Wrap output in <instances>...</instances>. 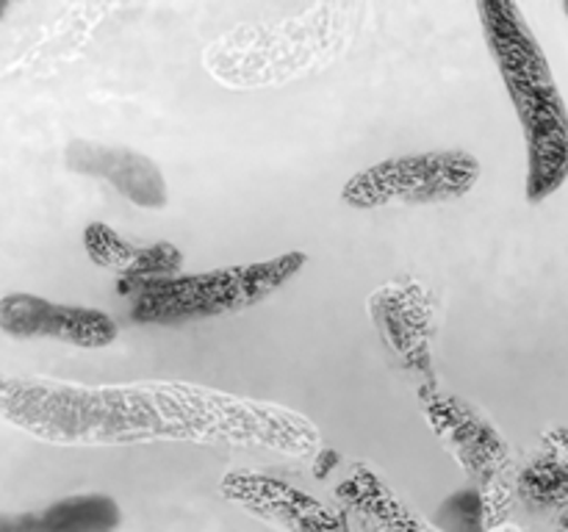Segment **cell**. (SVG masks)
Segmentation results:
<instances>
[{
	"label": "cell",
	"instance_id": "6da1fadb",
	"mask_svg": "<svg viewBox=\"0 0 568 532\" xmlns=\"http://www.w3.org/2000/svg\"><path fill=\"white\" fill-rule=\"evenodd\" d=\"M497 70L527 144V200L541 203L568 181V111L547 53L516 3L477 6Z\"/></svg>",
	"mask_w": 568,
	"mask_h": 532
},
{
	"label": "cell",
	"instance_id": "7a4b0ae2",
	"mask_svg": "<svg viewBox=\"0 0 568 532\" xmlns=\"http://www.w3.org/2000/svg\"><path fill=\"white\" fill-rule=\"evenodd\" d=\"M303 253H283L270 260L225 269L175 275L161 280H120L116 291L131 297V319L142 325H178L189 319L233 314L258 305L286 286L305 266Z\"/></svg>",
	"mask_w": 568,
	"mask_h": 532
},
{
	"label": "cell",
	"instance_id": "3957f363",
	"mask_svg": "<svg viewBox=\"0 0 568 532\" xmlns=\"http://www.w3.org/2000/svg\"><path fill=\"white\" fill-rule=\"evenodd\" d=\"M480 181L475 155L460 150L416 153L381 161L349 177L342 200L353 208H383V205H425L458 200Z\"/></svg>",
	"mask_w": 568,
	"mask_h": 532
},
{
	"label": "cell",
	"instance_id": "277c9868",
	"mask_svg": "<svg viewBox=\"0 0 568 532\" xmlns=\"http://www.w3.org/2000/svg\"><path fill=\"white\" fill-rule=\"evenodd\" d=\"M0 330L14 338H53L100 349L116 338V321L98 308L50 303L37 294H9L0 299Z\"/></svg>",
	"mask_w": 568,
	"mask_h": 532
},
{
	"label": "cell",
	"instance_id": "5b68a950",
	"mask_svg": "<svg viewBox=\"0 0 568 532\" xmlns=\"http://www.w3.org/2000/svg\"><path fill=\"white\" fill-rule=\"evenodd\" d=\"M67 166L78 175L100 177L111 183L128 203L139 208H164L170 192L159 166L148 155L131 147H111V144L72 142L64 153Z\"/></svg>",
	"mask_w": 568,
	"mask_h": 532
},
{
	"label": "cell",
	"instance_id": "8992f818",
	"mask_svg": "<svg viewBox=\"0 0 568 532\" xmlns=\"http://www.w3.org/2000/svg\"><path fill=\"white\" fill-rule=\"evenodd\" d=\"M83 247L87 255L103 269L120 275V280H161L175 277L183 264V255L175 244H133L122 238L114 227L103 222H92L83 231Z\"/></svg>",
	"mask_w": 568,
	"mask_h": 532
},
{
	"label": "cell",
	"instance_id": "52a82bcc",
	"mask_svg": "<svg viewBox=\"0 0 568 532\" xmlns=\"http://www.w3.org/2000/svg\"><path fill=\"white\" fill-rule=\"evenodd\" d=\"M120 508L103 493H83L53 502L42 513L0 515V532H111Z\"/></svg>",
	"mask_w": 568,
	"mask_h": 532
},
{
	"label": "cell",
	"instance_id": "ba28073f",
	"mask_svg": "<svg viewBox=\"0 0 568 532\" xmlns=\"http://www.w3.org/2000/svg\"><path fill=\"white\" fill-rule=\"evenodd\" d=\"M480 497L475 491L458 493L442 508V524L447 532H480Z\"/></svg>",
	"mask_w": 568,
	"mask_h": 532
},
{
	"label": "cell",
	"instance_id": "9c48e42d",
	"mask_svg": "<svg viewBox=\"0 0 568 532\" xmlns=\"http://www.w3.org/2000/svg\"><path fill=\"white\" fill-rule=\"evenodd\" d=\"M3 11H6V6H3V3H0V14H3Z\"/></svg>",
	"mask_w": 568,
	"mask_h": 532
},
{
	"label": "cell",
	"instance_id": "30bf717a",
	"mask_svg": "<svg viewBox=\"0 0 568 532\" xmlns=\"http://www.w3.org/2000/svg\"><path fill=\"white\" fill-rule=\"evenodd\" d=\"M564 11H566V17H568V3H566V6H564Z\"/></svg>",
	"mask_w": 568,
	"mask_h": 532
}]
</instances>
